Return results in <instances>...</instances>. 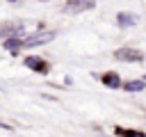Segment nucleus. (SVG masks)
<instances>
[{
	"mask_svg": "<svg viewBox=\"0 0 146 137\" xmlns=\"http://www.w3.org/2000/svg\"><path fill=\"white\" fill-rule=\"evenodd\" d=\"M52 37H55V32H39V34H32V37L23 39V43H25L27 48H32V46H41V43H48Z\"/></svg>",
	"mask_w": 146,
	"mask_h": 137,
	"instance_id": "obj_2",
	"label": "nucleus"
},
{
	"mask_svg": "<svg viewBox=\"0 0 146 137\" xmlns=\"http://www.w3.org/2000/svg\"><path fill=\"white\" fill-rule=\"evenodd\" d=\"M25 66H32V68H36V71H43V68H46V64L39 62V59H34V57H25Z\"/></svg>",
	"mask_w": 146,
	"mask_h": 137,
	"instance_id": "obj_6",
	"label": "nucleus"
},
{
	"mask_svg": "<svg viewBox=\"0 0 146 137\" xmlns=\"http://www.w3.org/2000/svg\"><path fill=\"white\" fill-rule=\"evenodd\" d=\"M103 82H105L107 87H119V84H121V80H119L116 73H107V75L103 78Z\"/></svg>",
	"mask_w": 146,
	"mask_h": 137,
	"instance_id": "obj_5",
	"label": "nucleus"
},
{
	"mask_svg": "<svg viewBox=\"0 0 146 137\" xmlns=\"http://www.w3.org/2000/svg\"><path fill=\"white\" fill-rule=\"evenodd\" d=\"M125 89L128 91H139V89H144V82H128Z\"/></svg>",
	"mask_w": 146,
	"mask_h": 137,
	"instance_id": "obj_8",
	"label": "nucleus"
},
{
	"mask_svg": "<svg viewBox=\"0 0 146 137\" xmlns=\"http://www.w3.org/2000/svg\"><path fill=\"white\" fill-rule=\"evenodd\" d=\"M14 2H18V0H14Z\"/></svg>",
	"mask_w": 146,
	"mask_h": 137,
	"instance_id": "obj_10",
	"label": "nucleus"
},
{
	"mask_svg": "<svg viewBox=\"0 0 146 137\" xmlns=\"http://www.w3.org/2000/svg\"><path fill=\"white\" fill-rule=\"evenodd\" d=\"M114 57L116 59H123V62H141L144 59V55L139 50H132V48H119L114 53Z\"/></svg>",
	"mask_w": 146,
	"mask_h": 137,
	"instance_id": "obj_1",
	"label": "nucleus"
},
{
	"mask_svg": "<svg viewBox=\"0 0 146 137\" xmlns=\"http://www.w3.org/2000/svg\"><path fill=\"white\" fill-rule=\"evenodd\" d=\"M137 21H139V16H137V14H128V11H119V14H116V23H119L121 27L137 25Z\"/></svg>",
	"mask_w": 146,
	"mask_h": 137,
	"instance_id": "obj_3",
	"label": "nucleus"
},
{
	"mask_svg": "<svg viewBox=\"0 0 146 137\" xmlns=\"http://www.w3.org/2000/svg\"><path fill=\"white\" fill-rule=\"evenodd\" d=\"M119 130H121V128H116V132H119ZM121 135H123V137H144L141 132H128V130H121Z\"/></svg>",
	"mask_w": 146,
	"mask_h": 137,
	"instance_id": "obj_9",
	"label": "nucleus"
},
{
	"mask_svg": "<svg viewBox=\"0 0 146 137\" xmlns=\"http://www.w3.org/2000/svg\"><path fill=\"white\" fill-rule=\"evenodd\" d=\"M91 7H94V0H71L68 11H82V9H91Z\"/></svg>",
	"mask_w": 146,
	"mask_h": 137,
	"instance_id": "obj_4",
	"label": "nucleus"
},
{
	"mask_svg": "<svg viewBox=\"0 0 146 137\" xmlns=\"http://www.w3.org/2000/svg\"><path fill=\"white\" fill-rule=\"evenodd\" d=\"M18 46H21V41H16V39H11V37L5 39V48H7V50H16Z\"/></svg>",
	"mask_w": 146,
	"mask_h": 137,
	"instance_id": "obj_7",
	"label": "nucleus"
}]
</instances>
